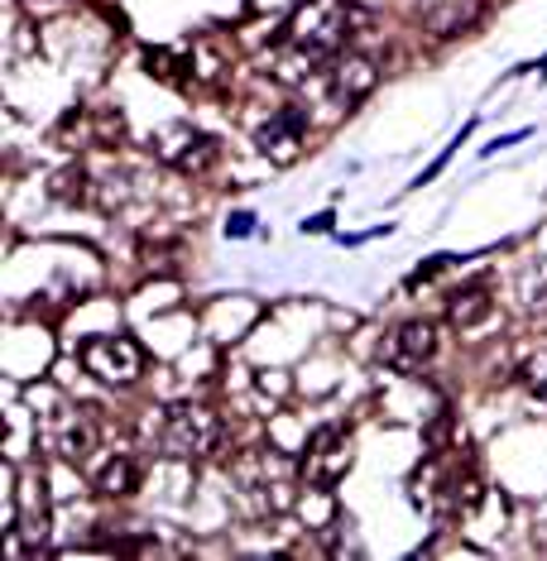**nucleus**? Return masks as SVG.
I'll return each instance as SVG.
<instances>
[{"mask_svg":"<svg viewBox=\"0 0 547 561\" xmlns=\"http://www.w3.org/2000/svg\"><path fill=\"white\" fill-rule=\"evenodd\" d=\"M303 135H308V116L294 106V111H278V116L260 130V149L270 159L278 163H288V159H298V149H303Z\"/></svg>","mask_w":547,"mask_h":561,"instance_id":"obj_8","label":"nucleus"},{"mask_svg":"<svg viewBox=\"0 0 547 561\" xmlns=\"http://www.w3.org/2000/svg\"><path fill=\"white\" fill-rule=\"evenodd\" d=\"M101 437V423L92 408H54V413L44 417V442L48 451L62 456V461H87V451L96 446Z\"/></svg>","mask_w":547,"mask_h":561,"instance_id":"obj_3","label":"nucleus"},{"mask_svg":"<svg viewBox=\"0 0 547 561\" xmlns=\"http://www.w3.org/2000/svg\"><path fill=\"white\" fill-rule=\"evenodd\" d=\"M361 10H351L346 0H308L294 20V48L298 54H312L317 62L322 58H341L346 44L361 30Z\"/></svg>","mask_w":547,"mask_h":561,"instance_id":"obj_1","label":"nucleus"},{"mask_svg":"<svg viewBox=\"0 0 547 561\" xmlns=\"http://www.w3.org/2000/svg\"><path fill=\"white\" fill-rule=\"evenodd\" d=\"M82 365L92 369L101 385L125 389V385H135V379L145 375V351H139L130 336H101V341H92V346L82 351Z\"/></svg>","mask_w":547,"mask_h":561,"instance_id":"obj_4","label":"nucleus"},{"mask_svg":"<svg viewBox=\"0 0 547 561\" xmlns=\"http://www.w3.org/2000/svg\"><path fill=\"white\" fill-rule=\"evenodd\" d=\"M543 72H547V62H543Z\"/></svg>","mask_w":547,"mask_h":561,"instance_id":"obj_16","label":"nucleus"},{"mask_svg":"<svg viewBox=\"0 0 547 561\" xmlns=\"http://www.w3.org/2000/svg\"><path fill=\"white\" fill-rule=\"evenodd\" d=\"M226 231H231V236H246V231H254V216H246V211L231 216V226H226Z\"/></svg>","mask_w":547,"mask_h":561,"instance_id":"obj_15","label":"nucleus"},{"mask_svg":"<svg viewBox=\"0 0 547 561\" xmlns=\"http://www.w3.org/2000/svg\"><path fill=\"white\" fill-rule=\"evenodd\" d=\"M78 183H82V173H78V169L54 173V197H68V202H72V197H82V187H78Z\"/></svg>","mask_w":547,"mask_h":561,"instance_id":"obj_14","label":"nucleus"},{"mask_svg":"<svg viewBox=\"0 0 547 561\" xmlns=\"http://www.w3.org/2000/svg\"><path fill=\"white\" fill-rule=\"evenodd\" d=\"M216 442H221V423H216L212 408H197V403L169 408V417H163V451L169 456L202 461V456L216 451Z\"/></svg>","mask_w":547,"mask_h":561,"instance_id":"obj_2","label":"nucleus"},{"mask_svg":"<svg viewBox=\"0 0 547 561\" xmlns=\"http://www.w3.org/2000/svg\"><path fill=\"white\" fill-rule=\"evenodd\" d=\"M149 72H155L159 82H173V87L187 82V62L178 54H163V48H149Z\"/></svg>","mask_w":547,"mask_h":561,"instance_id":"obj_12","label":"nucleus"},{"mask_svg":"<svg viewBox=\"0 0 547 561\" xmlns=\"http://www.w3.org/2000/svg\"><path fill=\"white\" fill-rule=\"evenodd\" d=\"M139 476H145V466H139V456L135 451H116V456H106L96 470V490L101 494H111V500H125V494H135L139 490Z\"/></svg>","mask_w":547,"mask_h":561,"instance_id":"obj_9","label":"nucleus"},{"mask_svg":"<svg viewBox=\"0 0 547 561\" xmlns=\"http://www.w3.org/2000/svg\"><path fill=\"white\" fill-rule=\"evenodd\" d=\"M518 379H524V389L533 393V399L547 403V351H533L524 365H518Z\"/></svg>","mask_w":547,"mask_h":561,"instance_id":"obj_13","label":"nucleus"},{"mask_svg":"<svg viewBox=\"0 0 547 561\" xmlns=\"http://www.w3.org/2000/svg\"><path fill=\"white\" fill-rule=\"evenodd\" d=\"M437 351V327L432 322H403L394 331V360L399 365H423Z\"/></svg>","mask_w":547,"mask_h":561,"instance_id":"obj_10","label":"nucleus"},{"mask_svg":"<svg viewBox=\"0 0 547 561\" xmlns=\"http://www.w3.org/2000/svg\"><path fill=\"white\" fill-rule=\"evenodd\" d=\"M375 82H379V62L375 58H365V54H341V58H332L337 101H346V106H351V101L371 96Z\"/></svg>","mask_w":547,"mask_h":561,"instance_id":"obj_7","label":"nucleus"},{"mask_svg":"<svg viewBox=\"0 0 547 561\" xmlns=\"http://www.w3.org/2000/svg\"><path fill=\"white\" fill-rule=\"evenodd\" d=\"M155 145H159V159L173 163L178 173H207L216 163V139L193 130V125H163Z\"/></svg>","mask_w":547,"mask_h":561,"instance_id":"obj_5","label":"nucleus"},{"mask_svg":"<svg viewBox=\"0 0 547 561\" xmlns=\"http://www.w3.org/2000/svg\"><path fill=\"white\" fill-rule=\"evenodd\" d=\"M351 466V451L341 442V432H322L312 446H308V484L312 490H332V484L346 476Z\"/></svg>","mask_w":547,"mask_h":561,"instance_id":"obj_6","label":"nucleus"},{"mask_svg":"<svg viewBox=\"0 0 547 561\" xmlns=\"http://www.w3.org/2000/svg\"><path fill=\"white\" fill-rule=\"evenodd\" d=\"M490 317V288L486 284H466V288H456L452 298H447V322L452 327H480Z\"/></svg>","mask_w":547,"mask_h":561,"instance_id":"obj_11","label":"nucleus"}]
</instances>
